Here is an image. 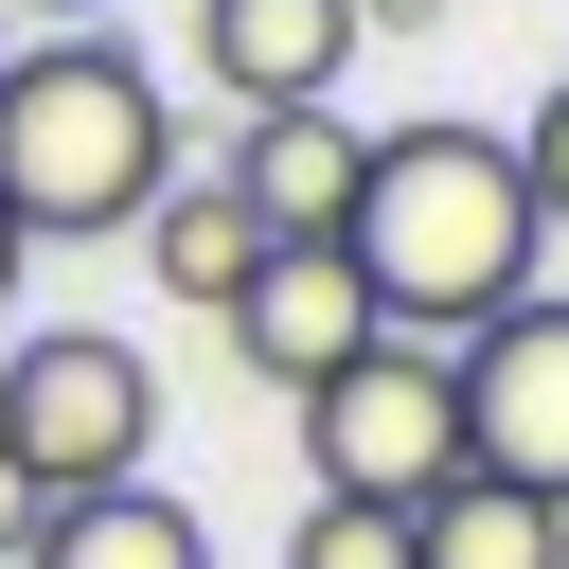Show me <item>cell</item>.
I'll return each instance as SVG.
<instances>
[{
	"label": "cell",
	"instance_id": "1",
	"mask_svg": "<svg viewBox=\"0 0 569 569\" xmlns=\"http://www.w3.org/2000/svg\"><path fill=\"white\" fill-rule=\"evenodd\" d=\"M338 267L373 284V320H391V338L462 356V338H480L498 302H533V267H551L516 142H498V124H391V142H373V178H356Z\"/></svg>",
	"mask_w": 569,
	"mask_h": 569
},
{
	"label": "cell",
	"instance_id": "2",
	"mask_svg": "<svg viewBox=\"0 0 569 569\" xmlns=\"http://www.w3.org/2000/svg\"><path fill=\"white\" fill-rule=\"evenodd\" d=\"M178 89L89 18V36H18L0 53V213L18 249H89V231H142L160 178H178Z\"/></svg>",
	"mask_w": 569,
	"mask_h": 569
},
{
	"label": "cell",
	"instance_id": "3",
	"mask_svg": "<svg viewBox=\"0 0 569 569\" xmlns=\"http://www.w3.org/2000/svg\"><path fill=\"white\" fill-rule=\"evenodd\" d=\"M0 445L36 462V498H107V480H142V445H160V373H142V338H107V320H36V338H0Z\"/></svg>",
	"mask_w": 569,
	"mask_h": 569
},
{
	"label": "cell",
	"instance_id": "4",
	"mask_svg": "<svg viewBox=\"0 0 569 569\" xmlns=\"http://www.w3.org/2000/svg\"><path fill=\"white\" fill-rule=\"evenodd\" d=\"M302 480H320V498H373V516H427V498L462 480V373H445L427 338H373L356 373L302 391Z\"/></svg>",
	"mask_w": 569,
	"mask_h": 569
},
{
	"label": "cell",
	"instance_id": "5",
	"mask_svg": "<svg viewBox=\"0 0 569 569\" xmlns=\"http://www.w3.org/2000/svg\"><path fill=\"white\" fill-rule=\"evenodd\" d=\"M445 373H462V480H516V498L569 516V284L498 302Z\"/></svg>",
	"mask_w": 569,
	"mask_h": 569
},
{
	"label": "cell",
	"instance_id": "6",
	"mask_svg": "<svg viewBox=\"0 0 569 569\" xmlns=\"http://www.w3.org/2000/svg\"><path fill=\"white\" fill-rule=\"evenodd\" d=\"M196 160L231 178V213H249L267 249H338V231H356V178H373V142H356L338 107H267V124L196 142Z\"/></svg>",
	"mask_w": 569,
	"mask_h": 569
},
{
	"label": "cell",
	"instance_id": "7",
	"mask_svg": "<svg viewBox=\"0 0 569 569\" xmlns=\"http://www.w3.org/2000/svg\"><path fill=\"white\" fill-rule=\"evenodd\" d=\"M373 338H391V320H373V284H356L338 249H267V267L231 284V356H249V373H267L284 409H302L320 373H356Z\"/></svg>",
	"mask_w": 569,
	"mask_h": 569
},
{
	"label": "cell",
	"instance_id": "8",
	"mask_svg": "<svg viewBox=\"0 0 569 569\" xmlns=\"http://www.w3.org/2000/svg\"><path fill=\"white\" fill-rule=\"evenodd\" d=\"M338 71H356V0H196V89L231 124L338 107Z\"/></svg>",
	"mask_w": 569,
	"mask_h": 569
},
{
	"label": "cell",
	"instance_id": "9",
	"mask_svg": "<svg viewBox=\"0 0 569 569\" xmlns=\"http://www.w3.org/2000/svg\"><path fill=\"white\" fill-rule=\"evenodd\" d=\"M142 267H160L196 320H231V284L267 267V231L231 213V178H213V160H178V178H160V213H142Z\"/></svg>",
	"mask_w": 569,
	"mask_h": 569
},
{
	"label": "cell",
	"instance_id": "10",
	"mask_svg": "<svg viewBox=\"0 0 569 569\" xmlns=\"http://www.w3.org/2000/svg\"><path fill=\"white\" fill-rule=\"evenodd\" d=\"M36 569H213V533H196V498H160V480H107V498H53Z\"/></svg>",
	"mask_w": 569,
	"mask_h": 569
},
{
	"label": "cell",
	"instance_id": "11",
	"mask_svg": "<svg viewBox=\"0 0 569 569\" xmlns=\"http://www.w3.org/2000/svg\"><path fill=\"white\" fill-rule=\"evenodd\" d=\"M409 569H569V516L516 498V480H445L409 516Z\"/></svg>",
	"mask_w": 569,
	"mask_h": 569
},
{
	"label": "cell",
	"instance_id": "12",
	"mask_svg": "<svg viewBox=\"0 0 569 569\" xmlns=\"http://www.w3.org/2000/svg\"><path fill=\"white\" fill-rule=\"evenodd\" d=\"M284 569H409V516H373V498H302V516H284Z\"/></svg>",
	"mask_w": 569,
	"mask_h": 569
},
{
	"label": "cell",
	"instance_id": "13",
	"mask_svg": "<svg viewBox=\"0 0 569 569\" xmlns=\"http://www.w3.org/2000/svg\"><path fill=\"white\" fill-rule=\"evenodd\" d=\"M516 178H533V231H551V249H569V89H551V107H533V124H516Z\"/></svg>",
	"mask_w": 569,
	"mask_h": 569
},
{
	"label": "cell",
	"instance_id": "14",
	"mask_svg": "<svg viewBox=\"0 0 569 569\" xmlns=\"http://www.w3.org/2000/svg\"><path fill=\"white\" fill-rule=\"evenodd\" d=\"M36 533H53V498H36V462L0 445V569H36Z\"/></svg>",
	"mask_w": 569,
	"mask_h": 569
},
{
	"label": "cell",
	"instance_id": "15",
	"mask_svg": "<svg viewBox=\"0 0 569 569\" xmlns=\"http://www.w3.org/2000/svg\"><path fill=\"white\" fill-rule=\"evenodd\" d=\"M427 18H445V0H356V36H427Z\"/></svg>",
	"mask_w": 569,
	"mask_h": 569
},
{
	"label": "cell",
	"instance_id": "16",
	"mask_svg": "<svg viewBox=\"0 0 569 569\" xmlns=\"http://www.w3.org/2000/svg\"><path fill=\"white\" fill-rule=\"evenodd\" d=\"M0 18H53V36H89V18H107V0H0Z\"/></svg>",
	"mask_w": 569,
	"mask_h": 569
},
{
	"label": "cell",
	"instance_id": "17",
	"mask_svg": "<svg viewBox=\"0 0 569 569\" xmlns=\"http://www.w3.org/2000/svg\"><path fill=\"white\" fill-rule=\"evenodd\" d=\"M18 267H36V249H18V213H0V302H18Z\"/></svg>",
	"mask_w": 569,
	"mask_h": 569
},
{
	"label": "cell",
	"instance_id": "18",
	"mask_svg": "<svg viewBox=\"0 0 569 569\" xmlns=\"http://www.w3.org/2000/svg\"><path fill=\"white\" fill-rule=\"evenodd\" d=\"M0 53H18V18H0Z\"/></svg>",
	"mask_w": 569,
	"mask_h": 569
}]
</instances>
